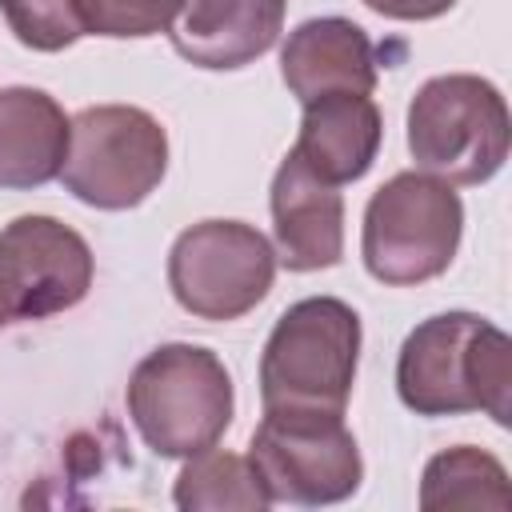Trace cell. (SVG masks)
I'll list each match as a JSON object with an SVG mask.
<instances>
[{
    "mask_svg": "<svg viewBox=\"0 0 512 512\" xmlns=\"http://www.w3.org/2000/svg\"><path fill=\"white\" fill-rule=\"evenodd\" d=\"M396 388L416 416L488 412L496 424H508L512 344L472 312H440L408 332L396 360Z\"/></svg>",
    "mask_w": 512,
    "mask_h": 512,
    "instance_id": "obj_1",
    "label": "cell"
},
{
    "mask_svg": "<svg viewBox=\"0 0 512 512\" xmlns=\"http://www.w3.org/2000/svg\"><path fill=\"white\" fill-rule=\"evenodd\" d=\"M360 316L336 296H308L292 304L260 356L264 408H320L344 412L356 384Z\"/></svg>",
    "mask_w": 512,
    "mask_h": 512,
    "instance_id": "obj_2",
    "label": "cell"
},
{
    "mask_svg": "<svg viewBox=\"0 0 512 512\" xmlns=\"http://www.w3.org/2000/svg\"><path fill=\"white\" fill-rule=\"evenodd\" d=\"M128 416L160 456L212 448L232 424V380L216 352L164 344L148 352L128 380Z\"/></svg>",
    "mask_w": 512,
    "mask_h": 512,
    "instance_id": "obj_3",
    "label": "cell"
},
{
    "mask_svg": "<svg viewBox=\"0 0 512 512\" xmlns=\"http://www.w3.org/2000/svg\"><path fill=\"white\" fill-rule=\"evenodd\" d=\"M512 128L496 84L452 72L428 80L408 108V152L444 184H484L508 160Z\"/></svg>",
    "mask_w": 512,
    "mask_h": 512,
    "instance_id": "obj_4",
    "label": "cell"
},
{
    "mask_svg": "<svg viewBox=\"0 0 512 512\" xmlns=\"http://www.w3.org/2000/svg\"><path fill=\"white\" fill-rule=\"evenodd\" d=\"M460 228L464 204L452 184L428 172H396L364 208V264L380 284H424L452 264Z\"/></svg>",
    "mask_w": 512,
    "mask_h": 512,
    "instance_id": "obj_5",
    "label": "cell"
},
{
    "mask_svg": "<svg viewBox=\"0 0 512 512\" xmlns=\"http://www.w3.org/2000/svg\"><path fill=\"white\" fill-rule=\"evenodd\" d=\"M168 168V136L156 116L132 104H96L68 124L60 164L64 188L92 208H136Z\"/></svg>",
    "mask_w": 512,
    "mask_h": 512,
    "instance_id": "obj_6",
    "label": "cell"
},
{
    "mask_svg": "<svg viewBox=\"0 0 512 512\" xmlns=\"http://www.w3.org/2000/svg\"><path fill=\"white\" fill-rule=\"evenodd\" d=\"M248 460L268 496L288 504H336L364 480L356 436L340 412L320 408H264Z\"/></svg>",
    "mask_w": 512,
    "mask_h": 512,
    "instance_id": "obj_7",
    "label": "cell"
},
{
    "mask_svg": "<svg viewBox=\"0 0 512 512\" xmlns=\"http://www.w3.org/2000/svg\"><path fill=\"white\" fill-rule=\"evenodd\" d=\"M276 276L272 244L240 220H204L176 236L168 284L184 312L200 320H236L252 312Z\"/></svg>",
    "mask_w": 512,
    "mask_h": 512,
    "instance_id": "obj_8",
    "label": "cell"
},
{
    "mask_svg": "<svg viewBox=\"0 0 512 512\" xmlns=\"http://www.w3.org/2000/svg\"><path fill=\"white\" fill-rule=\"evenodd\" d=\"M92 288V248L52 216H20L0 232V328L44 320Z\"/></svg>",
    "mask_w": 512,
    "mask_h": 512,
    "instance_id": "obj_9",
    "label": "cell"
},
{
    "mask_svg": "<svg viewBox=\"0 0 512 512\" xmlns=\"http://www.w3.org/2000/svg\"><path fill=\"white\" fill-rule=\"evenodd\" d=\"M272 228L288 272L332 268L344 256V200L296 152L284 156L272 180Z\"/></svg>",
    "mask_w": 512,
    "mask_h": 512,
    "instance_id": "obj_10",
    "label": "cell"
},
{
    "mask_svg": "<svg viewBox=\"0 0 512 512\" xmlns=\"http://www.w3.org/2000/svg\"><path fill=\"white\" fill-rule=\"evenodd\" d=\"M280 76L300 104L332 96V92L368 96L376 88L372 40L364 36L360 24L344 16L304 20L280 52Z\"/></svg>",
    "mask_w": 512,
    "mask_h": 512,
    "instance_id": "obj_11",
    "label": "cell"
},
{
    "mask_svg": "<svg viewBox=\"0 0 512 512\" xmlns=\"http://www.w3.org/2000/svg\"><path fill=\"white\" fill-rule=\"evenodd\" d=\"M284 28V0H192L172 32L184 60L200 68H244Z\"/></svg>",
    "mask_w": 512,
    "mask_h": 512,
    "instance_id": "obj_12",
    "label": "cell"
},
{
    "mask_svg": "<svg viewBox=\"0 0 512 512\" xmlns=\"http://www.w3.org/2000/svg\"><path fill=\"white\" fill-rule=\"evenodd\" d=\"M380 108L360 92H332L304 104L296 156L328 184L360 180L380 152Z\"/></svg>",
    "mask_w": 512,
    "mask_h": 512,
    "instance_id": "obj_13",
    "label": "cell"
},
{
    "mask_svg": "<svg viewBox=\"0 0 512 512\" xmlns=\"http://www.w3.org/2000/svg\"><path fill=\"white\" fill-rule=\"evenodd\" d=\"M68 116L40 88H0V188H40L60 176Z\"/></svg>",
    "mask_w": 512,
    "mask_h": 512,
    "instance_id": "obj_14",
    "label": "cell"
},
{
    "mask_svg": "<svg viewBox=\"0 0 512 512\" xmlns=\"http://www.w3.org/2000/svg\"><path fill=\"white\" fill-rule=\"evenodd\" d=\"M420 508L424 512H452V508H488V512H508L512 508V488L508 472L496 456L480 448H448L428 460L424 484H420Z\"/></svg>",
    "mask_w": 512,
    "mask_h": 512,
    "instance_id": "obj_15",
    "label": "cell"
},
{
    "mask_svg": "<svg viewBox=\"0 0 512 512\" xmlns=\"http://www.w3.org/2000/svg\"><path fill=\"white\" fill-rule=\"evenodd\" d=\"M268 504L272 496L256 464L236 452H220V448L192 452L176 476V508L184 512H200V508H244V512L256 508L260 512Z\"/></svg>",
    "mask_w": 512,
    "mask_h": 512,
    "instance_id": "obj_16",
    "label": "cell"
},
{
    "mask_svg": "<svg viewBox=\"0 0 512 512\" xmlns=\"http://www.w3.org/2000/svg\"><path fill=\"white\" fill-rule=\"evenodd\" d=\"M0 12L16 40L36 52H60L84 36L76 0H0Z\"/></svg>",
    "mask_w": 512,
    "mask_h": 512,
    "instance_id": "obj_17",
    "label": "cell"
},
{
    "mask_svg": "<svg viewBox=\"0 0 512 512\" xmlns=\"http://www.w3.org/2000/svg\"><path fill=\"white\" fill-rule=\"evenodd\" d=\"M184 0H76L84 32L96 36H156L168 32Z\"/></svg>",
    "mask_w": 512,
    "mask_h": 512,
    "instance_id": "obj_18",
    "label": "cell"
},
{
    "mask_svg": "<svg viewBox=\"0 0 512 512\" xmlns=\"http://www.w3.org/2000/svg\"><path fill=\"white\" fill-rule=\"evenodd\" d=\"M364 4L392 20H432V16H444L456 0H364Z\"/></svg>",
    "mask_w": 512,
    "mask_h": 512,
    "instance_id": "obj_19",
    "label": "cell"
}]
</instances>
